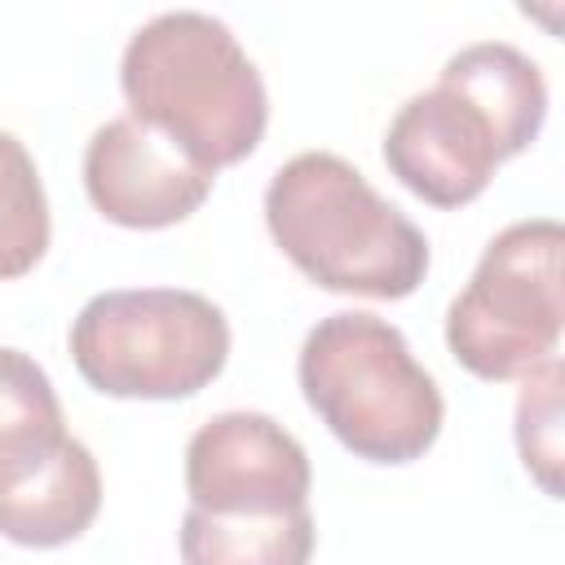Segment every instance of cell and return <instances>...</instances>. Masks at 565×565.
<instances>
[{
	"instance_id": "5b68a950",
	"label": "cell",
	"mask_w": 565,
	"mask_h": 565,
	"mask_svg": "<svg viewBox=\"0 0 565 565\" xmlns=\"http://www.w3.org/2000/svg\"><path fill=\"white\" fill-rule=\"evenodd\" d=\"M565 230L552 216H530L499 230L468 287L446 309V344L463 371L503 384L556 358L565 300H561Z\"/></svg>"
},
{
	"instance_id": "3957f363",
	"label": "cell",
	"mask_w": 565,
	"mask_h": 565,
	"mask_svg": "<svg viewBox=\"0 0 565 565\" xmlns=\"http://www.w3.org/2000/svg\"><path fill=\"white\" fill-rule=\"evenodd\" d=\"M296 375L309 411L366 463H411L441 433L437 380L415 362L406 335L366 309L318 318Z\"/></svg>"
},
{
	"instance_id": "7a4b0ae2",
	"label": "cell",
	"mask_w": 565,
	"mask_h": 565,
	"mask_svg": "<svg viewBox=\"0 0 565 565\" xmlns=\"http://www.w3.org/2000/svg\"><path fill=\"white\" fill-rule=\"evenodd\" d=\"M265 225L282 256L327 291L402 300L428 274L424 230L331 150H305L269 177Z\"/></svg>"
},
{
	"instance_id": "7c38bea8",
	"label": "cell",
	"mask_w": 565,
	"mask_h": 565,
	"mask_svg": "<svg viewBox=\"0 0 565 565\" xmlns=\"http://www.w3.org/2000/svg\"><path fill=\"white\" fill-rule=\"evenodd\" d=\"M313 534L309 508L274 516H212L185 508L177 543L181 565H309Z\"/></svg>"
},
{
	"instance_id": "30bf717a",
	"label": "cell",
	"mask_w": 565,
	"mask_h": 565,
	"mask_svg": "<svg viewBox=\"0 0 565 565\" xmlns=\"http://www.w3.org/2000/svg\"><path fill=\"white\" fill-rule=\"evenodd\" d=\"M102 508V472L79 437L26 481L0 490V534L22 547H62L79 539Z\"/></svg>"
},
{
	"instance_id": "52a82bcc",
	"label": "cell",
	"mask_w": 565,
	"mask_h": 565,
	"mask_svg": "<svg viewBox=\"0 0 565 565\" xmlns=\"http://www.w3.org/2000/svg\"><path fill=\"white\" fill-rule=\"evenodd\" d=\"M388 172L433 207L472 203L503 163L490 119L450 84L406 97L384 132Z\"/></svg>"
},
{
	"instance_id": "4fadbf2b",
	"label": "cell",
	"mask_w": 565,
	"mask_h": 565,
	"mask_svg": "<svg viewBox=\"0 0 565 565\" xmlns=\"http://www.w3.org/2000/svg\"><path fill=\"white\" fill-rule=\"evenodd\" d=\"M49 247V199L26 146L0 128V278H22Z\"/></svg>"
},
{
	"instance_id": "8fae6325",
	"label": "cell",
	"mask_w": 565,
	"mask_h": 565,
	"mask_svg": "<svg viewBox=\"0 0 565 565\" xmlns=\"http://www.w3.org/2000/svg\"><path fill=\"white\" fill-rule=\"evenodd\" d=\"M53 380L22 349H0V490L35 477L66 441Z\"/></svg>"
},
{
	"instance_id": "5bb4252c",
	"label": "cell",
	"mask_w": 565,
	"mask_h": 565,
	"mask_svg": "<svg viewBox=\"0 0 565 565\" xmlns=\"http://www.w3.org/2000/svg\"><path fill=\"white\" fill-rule=\"evenodd\" d=\"M516 397V450L543 494L561 499V358H547L521 375Z\"/></svg>"
},
{
	"instance_id": "9c48e42d",
	"label": "cell",
	"mask_w": 565,
	"mask_h": 565,
	"mask_svg": "<svg viewBox=\"0 0 565 565\" xmlns=\"http://www.w3.org/2000/svg\"><path fill=\"white\" fill-rule=\"evenodd\" d=\"M441 84L468 97L494 128L503 159L521 154L547 119V79L530 53L508 40H477L446 57Z\"/></svg>"
},
{
	"instance_id": "6da1fadb",
	"label": "cell",
	"mask_w": 565,
	"mask_h": 565,
	"mask_svg": "<svg viewBox=\"0 0 565 565\" xmlns=\"http://www.w3.org/2000/svg\"><path fill=\"white\" fill-rule=\"evenodd\" d=\"M119 88L137 124L168 137L203 172L243 163L269 124V93L238 35L199 9L141 22L119 62Z\"/></svg>"
},
{
	"instance_id": "8992f818",
	"label": "cell",
	"mask_w": 565,
	"mask_h": 565,
	"mask_svg": "<svg viewBox=\"0 0 565 565\" xmlns=\"http://www.w3.org/2000/svg\"><path fill=\"white\" fill-rule=\"evenodd\" d=\"M305 446L260 411H221L185 446L190 508L212 516H274L309 508Z\"/></svg>"
},
{
	"instance_id": "277c9868",
	"label": "cell",
	"mask_w": 565,
	"mask_h": 565,
	"mask_svg": "<svg viewBox=\"0 0 565 565\" xmlns=\"http://www.w3.org/2000/svg\"><path fill=\"white\" fill-rule=\"evenodd\" d=\"M71 358L106 397L172 402L221 375L230 322L207 296L185 287H115L75 313Z\"/></svg>"
},
{
	"instance_id": "ba28073f",
	"label": "cell",
	"mask_w": 565,
	"mask_h": 565,
	"mask_svg": "<svg viewBox=\"0 0 565 565\" xmlns=\"http://www.w3.org/2000/svg\"><path fill=\"white\" fill-rule=\"evenodd\" d=\"M212 181V172L132 115L106 119L84 146V190L93 207L124 230H163L194 216Z\"/></svg>"
}]
</instances>
